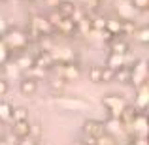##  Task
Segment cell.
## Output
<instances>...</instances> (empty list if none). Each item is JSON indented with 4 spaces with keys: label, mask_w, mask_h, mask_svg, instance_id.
Wrapping results in <instances>:
<instances>
[{
    "label": "cell",
    "mask_w": 149,
    "mask_h": 145,
    "mask_svg": "<svg viewBox=\"0 0 149 145\" xmlns=\"http://www.w3.org/2000/svg\"><path fill=\"white\" fill-rule=\"evenodd\" d=\"M4 45L8 47V51H25L26 49V44H29V36H25L23 32H17V30H13V32L6 34V36L2 38Z\"/></svg>",
    "instance_id": "6da1fadb"
},
{
    "label": "cell",
    "mask_w": 149,
    "mask_h": 145,
    "mask_svg": "<svg viewBox=\"0 0 149 145\" xmlns=\"http://www.w3.org/2000/svg\"><path fill=\"white\" fill-rule=\"evenodd\" d=\"M102 104H104V108L108 109V113H109V117H111V119H119L121 113H123V109L127 108V102H125L121 96H115V94L104 96Z\"/></svg>",
    "instance_id": "7a4b0ae2"
},
{
    "label": "cell",
    "mask_w": 149,
    "mask_h": 145,
    "mask_svg": "<svg viewBox=\"0 0 149 145\" xmlns=\"http://www.w3.org/2000/svg\"><path fill=\"white\" fill-rule=\"evenodd\" d=\"M128 79L136 85V87H142L146 85V79H147V66H146V60H140L136 62V66L128 72Z\"/></svg>",
    "instance_id": "3957f363"
},
{
    "label": "cell",
    "mask_w": 149,
    "mask_h": 145,
    "mask_svg": "<svg viewBox=\"0 0 149 145\" xmlns=\"http://www.w3.org/2000/svg\"><path fill=\"white\" fill-rule=\"evenodd\" d=\"M83 132L89 136V138H95L98 139L106 134V124L102 121H96V119H91V121H85L83 124Z\"/></svg>",
    "instance_id": "277c9868"
},
{
    "label": "cell",
    "mask_w": 149,
    "mask_h": 145,
    "mask_svg": "<svg viewBox=\"0 0 149 145\" xmlns=\"http://www.w3.org/2000/svg\"><path fill=\"white\" fill-rule=\"evenodd\" d=\"M55 104L57 105H61L62 109H66V111H81V109H85L87 108V102H83V100H79V98H57L55 100Z\"/></svg>",
    "instance_id": "5b68a950"
},
{
    "label": "cell",
    "mask_w": 149,
    "mask_h": 145,
    "mask_svg": "<svg viewBox=\"0 0 149 145\" xmlns=\"http://www.w3.org/2000/svg\"><path fill=\"white\" fill-rule=\"evenodd\" d=\"M19 91H21L23 96H32L34 92L38 91V81L34 79V77H25V79H21V83H19Z\"/></svg>",
    "instance_id": "8992f818"
},
{
    "label": "cell",
    "mask_w": 149,
    "mask_h": 145,
    "mask_svg": "<svg viewBox=\"0 0 149 145\" xmlns=\"http://www.w3.org/2000/svg\"><path fill=\"white\" fill-rule=\"evenodd\" d=\"M55 30H58V32L70 36V34H74L77 30V25H76V21H74L72 17H62V21L57 25V28H55Z\"/></svg>",
    "instance_id": "52a82bcc"
},
{
    "label": "cell",
    "mask_w": 149,
    "mask_h": 145,
    "mask_svg": "<svg viewBox=\"0 0 149 145\" xmlns=\"http://www.w3.org/2000/svg\"><path fill=\"white\" fill-rule=\"evenodd\" d=\"M106 68L113 70V72H117V70L125 68V57L123 55H109L108 57V62H106Z\"/></svg>",
    "instance_id": "ba28073f"
},
{
    "label": "cell",
    "mask_w": 149,
    "mask_h": 145,
    "mask_svg": "<svg viewBox=\"0 0 149 145\" xmlns=\"http://www.w3.org/2000/svg\"><path fill=\"white\" fill-rule=\"evenodd\" d=\"M109 49H111V53L113 55H127V51H128V44L127 42H123V40H119V38H113L111 42H109Z\"/></svg>",
    "instance_id": "9c48e42d"
},
{
    "label": "cell",
    "mask_w": 149,
    "mask_h": 145,
    "mask_svg": "<svg viewBox=\"0 0 149 145\" xmlns=\"http://www.w3.org/2000/svg\"><path fill=\"white\" fill-rule=\"evenodd\" d=\"M77 77H79V66L74 64V62H66L62 79H64V81H72V79H77Z\"/></svg>",
    "instance_id": "30bf717a"
},
{
    "label": "cell",
    "mask_w": 149,
    "mask_h": 145,
    "mask_svg": "<svg viewBox=\"0 0 149 145\" xmlns=\"http://www.w3.org/2000/svg\"><path fill=\"white\" fill-rule=\"evenodd\" d=\"M13 134L17 136V138H29L30 134V124L29 121H23V123H13Z\"/></svg>",
    "instance_id": "8fae6325"
},
{
    "label": "cell",
    "mask_w": 149,
    "mask_h": 145,
    "mask_svg": "<svg viewBox=\"0 0 149 145\" xmlns=\"http://www.w3.org/2000/svg\"><path fill=\"white\" fill-rule=\"evenodd\" d=\"M146 108H147V85H142L138 91V98H136V109L143 113Z\"/></svg>",
    "instance_id": "7c38bea8"
},
{
    "label": "cell",
    "mask_w": 149,
    "mask_h": 145,
    "mask_svg": "<svg viewBox=\"0 0 149 145\" xmlns=\"http://www.w3.org/2000/svg\"><path fill=\"white\" fill-rule=\"evenodd\" d=\"M51 64H53L51 53H40L36 58H34V66H38V68H49Z\"/></svg>",
    "instance_id": "4fadbf2b"
},
{
    "label": "cell",
    "mask_w": 149,
    "mask_h": 145,
    "mask_svg": "<svg viewBox=\"0 0 149 145\" xmlns=\"http://www.w3.org/2000/svg\"><path fill=\"white\" fill-rule=\"evenodd\" d=\"M57 11L62 15V17H74V13H76V6H74L72 2H61L57 4Z\"/></svg>",
    "instance_id": "5bb4252c"
},
{
    "label": "cell",
    "mask_w": 149,
    "mask_h": 145,
    "mask_svg": "<svg viewBox=\"0 0 149 145\" xmlns=\"http://www.w3.org/2000/svg\"><path fill=\"white\" fill-rule=\"evenodd\" d=\"M11 119H13V123L29 121V109H26V108H15V109H11Z\"/></svg>",
    "instance_id": "9a60e30c"
},
{
    "label": "cell",
    "mask_w": 149,
    "mask_h": 145,
    "mask_svg": "<svg viewBox=\"0 0 149 145\" xmlns=\"http://www.w3.org/2000/svg\"><path fill=\"white\" fill-rule=\"evenodd\" d=\"M106 32H109L113 38H117L121 32H123V25H121L119 21H106Z\"/></svg>",
    "instance_id": "2e32d148"
},
{
    "label": "cell",
    "mask_w": 149,
    "mask_h": 145,
    "mask_svg": "<svg viewBox=\"0 0 149 145\" xmlns=\"http://www.w3.org/2000/svg\"><path fill=\"white\" fill-rule=\"evenodd\" d=\"M136 115H138V109H136V108H130V105H127V108L123 109V113H121L119 121H123V123H132V121L136 119Z\"/></svg>",
    "instance_id": "e0dca14e"
},
{
    "label": "cell",
    "mask_w": 149,
    "mask_h": 145,
    "mask_svg": "<svg viewBox=\"0 0 149 145\" xmlns=\"http://www.w3.org/2000/svg\"><path fill=\"white\" fill-rule=\"evenodd\" d=\"M11 105L8 102H0V121L2 123H10L11 121Z\"/></svg>",
    "instance_id": "ac0fdd59"
},
{
    "label": "cell",
    "mask_w": 149,
    "mask_h": 145,
    "mask_svg": "<svg viewBox=\"0 0 149 145\" xmlns=\"http://www.w3.org/2000/svg\"><path fill=\"white\" fill-rule=\"evenodd\" d=\"M15 66H19L21 70L32 68V66H34V58H32V57H29V55H21V57L15 58Z\"/></svg>",
    "instance_id": "d6986e66"
},
{
    "label": "cell",
    "mask_w": 149,
    "mask_h": 145,
    "mask_svg": "<svg viewBox=\"0 0 149 145\" xmlns=\"http://www.w3.org/2000/svg\"><path fill=\"white\" fill-rule=\"evenodd\" d=\"M132 124H134V130L136 132H140V134H146V115L143 113H138L136 115V119L132 121Z\"/></svg>",
    "instance_id": "ffe728a7"
},
{
    "label": "cell",
    "mask_w": 149,
    "mask_h": 145,
    "mask_svg": "<svg viewBox=\"0 0 149 145\" xmlns=\"http://www.w3.org/2000/svg\"><path fill=\"white\" fill-rule=\"evenodd\" d=\"M89 79L93 83H102V66H93L89 70Z\"/></svg>",
    "instance_id": "44dd1931"
},
{
    "label": "cell",
    "mask_w": 149,
    "mask_h": 145,
    "mask_svg": "<svg viewBox=\"0 0 149 145\" xmlns=\"http://www.w3.org/2000/svg\"><path fill=\"white\" fill-rule=\"evenodd\" d=\"M113 79H115V72L104 66V68H102V83H109V81H113Z\"/></svg>",
    "instance_id": "7402d4cb"
},
{
    "label": "cell",
    "mask_w": 149,
    "mask_h": 145,
    "mask_svg": "<svg viewBox=\"0 0 149 145\" xmlns=\"http://www.w3.org/2000/svg\"><path fill=\"white\" fill-rule=\"evenodd\" d=\"M91 28L104 32V28H106V19H102V17H95V19L91 21Z\"/></svg>",
    "instance_id": "603a6c76"
},
{
    "label": "cell",
    "mask_w": 149,
    "mask_h": 145,
    "mask_svg": "<svg viewBox=\"0 0 149 145\" xmlns=\"http://www.w3.org/2000/svg\"><path fill=\"white\" fill-rule=\"evenodd\" d=\"M8 57H10V51H8V47L4 45V42H2V38H0V66L8 62Z\"/></svg>",
    "instance_id": "cb8c5ba5"
},
{
    "label": "cell",
    "mask_w": 149,
    "mask_h": 145,
    "mask_svg": "<svg viewBox=\"0 0 149 145\" xmlns=\"http://www.w3.org/2000/svg\"><path fill=\"white\" fill-rule=\"evenodd\" d=\"M132 8H136V10H147L149 8V0H132Z\"/></svg>",
    "instance_id": "d4e9b609"
},
{
    "label": "cell",
    "mask_w": 149,
    "mask_h": 145,
    "mask_svg": "<svg viewBox=\"0 0 149 145\" xmlns=\"http://www.w3.org/2000/svg\"><path fill=\"white\" fill-rule=\"evenodd\" d=\"M138 40L142 42V44H147V42H149V28H147V26H143V28L138 32Z\"/></svg>",
    "instance_id": "484cf974"
},
{
    "label": "cell",
    "mask_w": 149,
    "mask_h": 145,
    "mask_svg": "<svg viewBox=\"0 0 149 145\" xmlns=\"http://www.w3.org/2000/svg\"><path fill=\"white\" fill-rule=\"evenodd\" d=\"M115 79H119V81H128V70H127V68L117 70V72H115Z\"/></svg>",
    "instance_id": "4316f807"
},
{
    "label": "cell",
    "mask_w": 149,
    "mask_h": 145,
    "mask_svg": "<svg viewBox=\"0 0 149 145\" xmlns=\"http://www.w3.org/2000/svg\"><path fill=\"white\" fill-rule=\"evenodd\" d=\"M96 145H115V142L111 138H108V136H102V138L96 139Z\"/></svg>",
    "instance_id": "83f0119b"
},
{
    "label": "cell",
    "mask_w": 149,
    "mask_h": 145,
    "mask_svg": "<svg viewBox=\"0 0 149 145\" xmlns=\"http://www.w3.org/2000/svg\"><path fill=\"white\" fill-rule=\"evenodd\" d=\"M8 92V81L6 79H0V96H4Z\"/></svg>",
    "instance_id": "f1b7e54d"
},
{
    "label": "cell",
    "mask_w": 149,
    "mask_h": 145,
    "mask_svg": "<svg viewBox=\"0 0 149 145\" xmlns=\"http://www.w3.org/2000/svg\"><path fill=\"white\" fill-rule=\"evenodd\" d=\"M51 87H53V89H58V91H61V89H64V79H57L55 83H51Z\"/></svg>",
    "instance_id": "f546056e"
}]
</instances>
